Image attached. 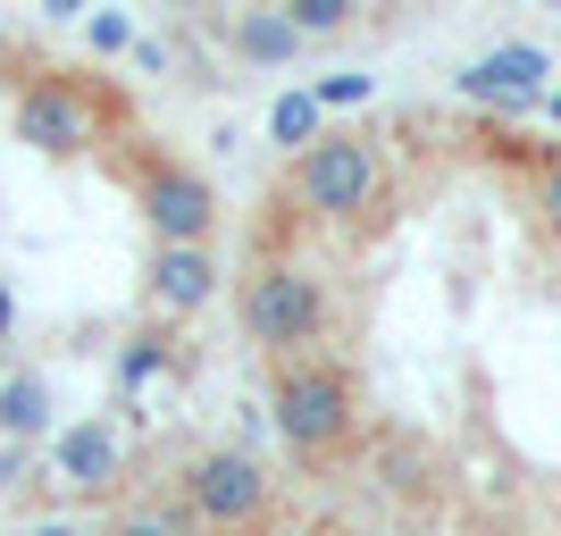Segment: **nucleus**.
Returning <instances> with one entry per match:
<instances>
[{"label": "nucleus", "instance_id": "f257e3e1", "mask_svg": "<svg viewBox=\"0 0 561 536\" xmlns=\"http://www.w3.org/2000/svg\"><path fill=\"white\" fill-rule=\"evenodd\" d=\"M9 126H18V142L43 151V160H84V151H101V142L126 126V101H117L110 84H84L76 68H43V76L18 84Z\"/></svg>", "mask_w": 561, "mask_h": 536}, {"label": "nucleus", "instance_id": "f03ea898", "mask_svg": "<svg viewBox=\"0 0 561 536\" xmlns=\"http://www.w3.org/2000/svg\"><path fill=\"white\" fill-rule=\"evenodd\" d=\"M110 168L126 176V193H135L151 243H210V235H218V193H210V176H202L193 160L160 151L151 135H117Z\"/></svg>", "mask_w": 561, "mask_h": 536}, {"label": "nucleus", "instance_id": "7ed1b4c3", "mask_svg": "<svg viewBox=\"0 0 561 536\" xmlns=\"http://www.w3.org/2000/svg\"><path fill=\"white\" fill-rule=\"evenodd\" d=\"M335 327V303H328V277L302 269V260H260L243 277V335H252L268 361H319Z\"/></svg>", "mask_w": 561, "mask_h": 536}, {"label": "nucleus", "instance_id": "20e7f679", "mask_svg": "<svg viewBox=\"0 0 561 536\" xmlns=\"http://www.w3.org/2000/svg\"><path fill=\"white\" fill-rule=\"evenodd\" d=\"M285 193L310 218L352 227V218H369L386 202V160H377L369 135H310V151H294V168H285Z\"/></svg>", "mask_w": 561, "mask_h": 536}, {"label": "nucleus", "instance_id": "39448f33", "mask_svg": "<svg viewBox=\"0 0 561 536\" xmlns=\"http://www.w3.org/2000/svg\"><path fill=\"white\" fill-rule=\"evenodd\" d=\"M268 411H277V436L302 461L352 444V427H360V395H352V377L335 361H285L277 386H268Z\"/></svg>", "mask_w": 561, "mask_h": 536}, {"label": "nucleus", "instance_id": "423d86ee", "mask_svg": "<svg viewBox=\"0 0 561 536\" xmlns=\"http://www.w3.org/2000/svg\"><path fill=\"white\" fill-rule=\"evenodd\" d=\"M268 469L243 453V444H210V453H193L185 461V512L210 520V528L243 536V528H268Z\"/></svg>", "mask_w": 561, "mask_h": 536}, {"label": "nucleus", "instance_id": "0eeeda50", "mask_svg": "<svg viewBox=\"0 0 561 536\" xmlns=\"http://www.w3.org/2000/svg\"><path fill=\"white\" fill-rule=\"evenodd\" d=\"M142 303L168 310V319L210 310L218 303V260H210V243H151V252H142Z\"/></svg>", "mask_w": 561, "mask_h": 536}, {"label": "nucleus", "instance_id": "6e6552de", "mask_svg": "<svg viewBox=\"0 0 561 536\" xmlns=\"http://www.w3.org/2000/svg\"><path fill=\"white\" fill-rule=\"evenodd\" d=\"M461 93H469V101H537V93H545V50H537V43L486 50L478 68H461Z\"/></svg>", "mask_w": 561, "mask_h": 536}, {"label": "nucleus", "instance_id": "1a4fd4ad", "mask_svg": "<svg viewBox=\"0 0 561 536\" xmlns=\"http://www.w3.org/2000/svg\"><path fill=\"white\" fill-rule=\"evenodd\" d=\"M227 50L252 59V68H285L302 50V34L285 25V9H243V18H227Z\"/></svg>", "mask_w": 561, "mask_h": 536}, {"label": "nucleus", "instance_id": "9d476101", "mask_svg": "<svg viewBox=\"0 0 561 536\" xmlns=\"http://www.w3.org/2000/svg\"><path fill=\"white\" fill-rule=\"evenodd\" d=\"M0 420L18 427V436H43L50 427V386L43 377H9V386H0Z\"/></svg>", "mask_w": 561, "mask_h": 536}, {"label": "nucleus", "instance_id": "9b49d317", "mask_svg": "<svg viewBox=\"0 0 561 536\" xmlns=\"http://www.w3.org/2000/svg\"><path fill=\"white\" fill-rule=\"evenodd\" d=\"M68 469H76V487H101L117 469V436L110 427H84V436H68Z\"/></svg>", "mask_w": 561, "mask_h": 536}, {"label": "nucleus", "instance_id": "f8f14e48", "mask_svg": "<svg viewBox=\"0 0 561 536\" xmlns=\"http://www.w3.org/2000/svg\"><path fill=\"white\" fill-rule=\"evenodd\" d=\"M285 25H294V34H344L352 25V0H285Z\"/></svg>", "mask_w": 561, "mask_h": 536}, {"label": "nucleus", "instance_id": "ddd939ff", "mask_svg": "<svg viewBox=\"0 0 561 536\" xmlns=\"http://www.w3.org/2000/svg\"><path fill=\"white\" fill-rule=\"evenodd\" d=\"M310 126H319V101H310V93H285L277 101V135L294 142V151H310Z\"/></svg>", "mask_w": 561, "mask_h": 536}, {"label": "nucleus", "instance_id": "4468645a", "mask_svg": "<svg viewBox=\"0 0 561 536\" xmlns=\"http://www.w3.org/2000/svg\"><path fill=\"white\" fill-rule=\"evenodd\" d=\"M537 218H545V227L561 235V151H553V160L537 168Z\"/></svg>", "mask_w": 561, "mask_h": 536}, {"label": "nucleus", "instance_id": "2eb2a0df", "mask_svg": "<svg viewBox=\"0 0 561 536\" xmlns=\"http://www.w3.org/2000/svg\"><path fill=\"white\" fill-rule=\"evenodd\" d=\"M101 536H185V528H176V512H135V520H110Z\"/></svg>", "mask_w": 561, "mask_h": 536}, {"label": "nucleus", "instance_id": "dca6fc26", "mask_svg": "<svg viewBox=\"0 0 561 536\" xmlns=\"http://www.w3.org/2000/svg\"><path fill=\"white\" fill-rule=\"evenodd\" d=\"M0 335H9V294H0Z\"/></svg>", "mask_w": 561, "mask_h": 536}, {"label": "nucleus", "instance_id": "f3484780", "mask_svg": "<svg viewBox=\"0 0 561 536\" xmlns=\"http://www.w3.org/2000/svg\"><path fill=\"white\" fill-rule=\"evenodd\" d=\"M43 536H68V528H43Z\"/></svg>", "mask_w": 561, "mask_h": 536}]
</instances>
